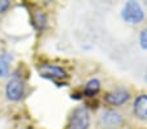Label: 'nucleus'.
<instances>
[{
  "instance_id": "5",
  "label": "nucleus",
  "mask_w": 147,
  "mask_h": 129,
  "mask_svg": "<svg viewBox=\"0 0 147 129\" xmlns=\"http://www.w3.org/2000/svg\"><path fill=\"white\" fill-rule=\"evenodd\" d=\"M122 21L128 25L136 26V25H141L146 18V13L144 9L138 1L134 0H129L122 5L121 12H120Z\"/></svg>"
},
{
  "instance_id": "6",
  "label": "nucleus",
  "mask_w": 147,
  "mask_h": 129,
  "mask_svg": "<svg viewBox=\"0 0 147 129\" xmlns=\"http://www.w3.org/2000/svg\"><path fill=\"white\" fill-rule=\"evenodd\" d=\"M125 123V116L121 111L111 107L102 108L98 113V124L103 129H120Z\"/></svg>"
},
{
  "instance_id": "11",
  "label": "nucleus",
  "mask_w": 147,
  "mask_h": 129,
  "mask_svg": "<svg viewBox=\"0 0 147 129\" xmlns=\"http://www.w3.org/2000/svg\"><path fill=\"white\" fill-rule=\"evenodd\" d=\"M138 43H139V47H141L142 50L147 51V26H146V28H143L141 31H139Z\"/></svg>"
},
{
  "instance_id": "12",
  "label": "nucleus",
  "mask_w": 147,
  "mask_h": 129,
  "mask_svg": "<svg viewBox=\"0 0 147 129\" xmlns=\"http://www.w3.org/2000/svg\"><path fill=\"white\" fill-rule=\"evenodd\" d=\"M11 8H12L11 0H0V16H1V14H5Z\"/></svg>"
},
{
  "instance_id": "2",
  "label": "nucleus",
  "mask_w": 147,
  "mask_h": 129,
  "mask_svg": "<svg viewBox=\"0 0 147 129\" xmlns=\"http://www.w3.org/2000/svg\"><path fill=\"white\" fill-rule=\"evenodd\" d=\"M38 73L40 77L53 82V84L59 87L68 86L69 72L67 70V68L60 64L48 63V61L40 63V64L38 65Z\"/></svg>"
},
{
  "instance_id": "4",
  "label": "nucleus",
  "mask_w": 147,
  "mask_h": 129,
  "mask_svg": "<svg viewBox=\"0 0 147 129\" xmlns=\"http://www.w3.org/2000/svg\"><path fill=\"white\" fill-rule=\"evenodd\" d=\"M91 112L86 106H77L70 111L64 129H90Z\"/></svg>"
},
{
  "instance_id": "8",
  "label": "nucleus",
  "mask_w": 147,
  "mask_h": 129,
  "mask_svg": "<svg viewBox=\"0 0 147 129\" xmlns=\"http://www.w3.org/2000/svg\"><path fill=\"white\" fill-rule=\"evenodd\" d=\"M30 20L34 29L39 33H43L48 28V24H50L48 14L43 8H34L30 13Z\"/></svg>"
},
{
  "instance_id": "7",
  "label": "nucleus",
  "mask_w": 147,
  "mask_h": 129,
  "mask_svg": "<svg viewBox=\"0 0 147 129\" xmlns=\"http://www.w3.org/2000/svg\"><path fill=\"white\" fill-rule=\"evenodd\" d=\"M131 115L141 123H147V93H139L131 99Z\"/></svg>"
},
{
  "instance_id": "10",
  "label": "nucleus",
  "mask_w": 147,
  "mask_h": 129,
  "mask_svg": "<svg viewBox=\"0 0 147 129\" xmlns=\"http://www.w3.org/2000/svg\"><path fill=\"white\" fill-rule=\"evenodd\" d=\"M14 56L12 52H1L0 53V78H7L12 73V63Z\"/></svg>"
},
{
  "instance_id": "9",
  "label": "nucleus",
  "mask_w": 147,
  "mask_h": 129,
  "mask_svg": "<svg viewBox=\"0 0 147 129\" xmlns=\"http://www.w3.org/2000/svg\"><path fill=\"white\" fill-rule=\"evenodd\" d=\"M102 91V81L96 77H92L89 81L85 82V85L82 86L81 94L83 98L87 99H94L98 97V94Z\"/></svg>"
},
{
  "instance_id": "3",
  "label": "nucleus",
  "mask_w": 147,
  "mask_h": 129,
  "mask_svg": "<svg viewBox=\"0 0 147 129\" xmlns=\"http://www.w3.org/2000/svg\"><path fill=\"white\" fill-rule=\"evenodd\" d=\"M131 99H133V94H131L130 89L126 86H116L113 89L106 91L104 95H103L104 104L107 107L116 108V109L126 106Z\"/></svg>"
},
{
  "instance_id": "1",
  "label": "nucleus",
  "mask_w": 147,
  "mask_h": 129,
  "mask_svg": "<svg viewBox=\"0 0 147 129\" xmlns=\"http://www.w3.org/2000/svg\"><path fill=\"white\" fill-rule=\"evenodd\" d=\"M28 94V82L22 74H20L18 70H13L8 77L4 86V95L12 103H18L24 101Z\"/></svg>"
}]
</instances>
